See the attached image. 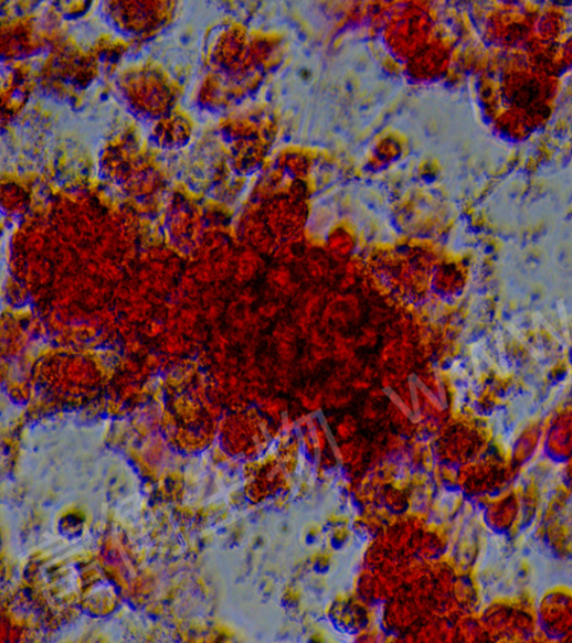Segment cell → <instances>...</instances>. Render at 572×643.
I'll return each instance as SVG.
<instances>
[{"label":"cell","mask_w":572,"mask_h":643,"mask_svg":"<svg viewBox=\"0 0 572 643\" xmlns=\"http://www.w3.org/2000/svg\"><path fill=\"white\" fill-rule=\"evenodd\" d=\"M484 629L491 640L528 641L538 634L534 609L522 602H497L487 609Z\"/></svg>","instance_id":"obj_1"},{"label":"cell","mask_w":572,"mask_h":643,"mask_svg":"<svg viewBox=\"0 0 572 643\" xmlns=\"http://www.w3.org/2000/svg\"><path fill=\"white\" fill-rule=\"evenodd\" d=\"M538 634L548 640L572 641V592H547L534 608Z\"/></svg>","instance_id":"obj_2"},{"label":"cell","mask_w":572,"mask_h":643,"mask_svg":"<svg viewBox=\"0 0 572 643\" xmlns=\"http://www.w3.org/2000/svg\"><path fill=\"white\" fill-rule=\"evenodd\" d=\"M520 514V497L508 490L491 500L487 507L486 519L489 527L497 534L509 535L519 525Z\"/></svg>","instance_id":"obj_3"},{"label":"cell","mask_w":572,"mask_h":643,"mask_svg":"<svg viewBox=\"0 0 572 643\" xmlns=\"http://www.w3.org/2000/svg\"><path fill=\"white\" fill-rule=\"evenodd\" d=\"M544 453L552 462L566 464L572 461V418L558 419L544 440Z\"/></svg>","instance_id":"obj_4"},{"label":"cell","mask_w":572,"mask_h":643,"mask_svg":"<svg viewBox=\"0 0 572 643\" xmlns=\"http://www.w3.org/2000/svg\"><path fill=\"white\" fill-rule=\"evenodd\" d=\"M562 483L572 493V461L564 464L562 472Z\"/></svg>","instance_id":"obj_5"}]
</instances>
